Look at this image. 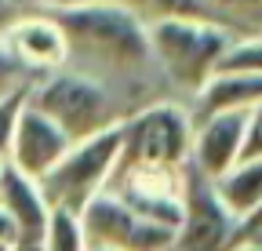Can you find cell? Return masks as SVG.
I'll return each instance as SVG.
<instances>
[{
	"mask_svg": "<svg viewBox=\"0 0 262 251\" xmlns=\"http://www.w3.org/2000/svg\"><path fill=\"white\" fill-rule=\"evenodd\" d=\"M48 15L66 33L73 70H84L98 80H106L117 91H120V84L160 77L157 62H153V51H149L146 22L139 15H131L127 8L110 4V0H80L73 8H58V11H48Z\"/></svg>",
	"mask_w": 262,
	"mask_h": 251,
	"instance_id": "6da1fadb",
	"label": "cell"
},
{
	"mask_svg": "<svg viewBox=\"0 0 262 251\" xmlns=\"http://www.w3.org/2000/svg\"><path fill=\"white\" fill-rule=\"evenodd\" d=\"M29 106H37L44 117H51L73 142L110 131L127 120V113H135V106L117 87L73 66H62L55 73H44L33 80Z\"/></svg>",
	"mask_w": 262,
	"mask_h": 251,
	"instance_id": "7a4b0ae2",
	"label": "cell"
},
{
	"mask_svg": "<svg viewBox=\"0 0 262 251\" xmlns=\"http://www.w3.org/2000/svg\"><path fill=\"white\" fill-rule=\"evenodd\" d=\"M146 33L164 84L186 91L189 99L215 77L219 58L237 40V29L215 18H160L146 26Z\"/></svg>",
	"mask_w": 262,
	"mask_h": 251,
	"instance_id": "3957f363",
	"label": "cell"
},
{
	"mask_svg": "<svg viewBox=\"0 0 262 251\" xmlns=\"http://www.w3.org/2000/svg\"><path fill=\"white\" fill-rule=\"evenodd\" d=\"M193 146V113L171 99H157L120 124L117 168H186Z\"/></svg>",
	"mask_w": 262,
	"mask_h": 251,
	"instance_id": "277c9868",
	"label": "cell"
},
{
	"mask_svg": "<svg viewBox=\"0 0 262 251\" xmlns=\"http://www.w3.org/2000/svg\"><path fill=\"white\" fill-rule=\"evenodd\" d=\"M117 164H120V124L110 131L73 142L62 161L40 178V190H44L51 211L58 208V211L80 215L110 186Z\"/></svg>",
	"mask_w": 262,
	"mask_h": 251,
	"instance_id": "5b68a950",
	"label": "cell"
},
{
	"mask_svg": "<svg viewBox=\"0 0 262 251\" xmlns=\"http://www.w3.org/2000/svg\"><path fill=\"white\" fill-rule=\"evenodd\" d=\"M244 240V230L229 208L219 200L215 182L196 175L186 164L182 182V222L175 230V240L168 251H233Z\"/></svg>",
	"mask_w": 262,
	"mask_h": 251,
	"instance_id": "8992f818",
	"label": "cell"
},
{
	"mask_svg": "<svg viewBox=\"0 0 262 251\" xmlns=\"http://www.w3.org/2000/svg\"><path fill=\"white\" fill-rule=\"evenodd\" d=\"M80 226L91 247H117V251H168L175 240V230L149 222L139 211H131L117 193L102 190L84 211Z\"/></svg>",
	"mask_w": 262,
	"mask_h": 251,
	"instance_id": "52a82bcc",
	"label": "cell"
},
{
	"mask_svg": "<svg viewBox=\"0 0 262 251\" xmlns=\"http://www.w3.org/2000/svg\"><path fill=\"white\" fill-rule=\"evenodd\" d=\"M248 117L244 109H222L193 120V146H189V168L204 178H222L244 161V139H248Z\"/></svg>",
	"mask_w": 262,
	"mask_h": 251,
	"instance_id": "ba28073f",
	"label": "cell"
},
{
	"mask_svg": "<svg viewBox=\"0 0 262 251\" xmlns=\"http://www.w3.org/2000/svg\"><path fill=\"white\" fill-rule=\"evenodd\" d=\"M73 146V139L66 135L51 117H44L37 106H22L15 135H11V149H8V164H15L22 175L29 178H44L62 156Z\"/></svg>",
	"mask_w": 262,
	"mask_h": 251,
	"instance_id": "9c48e42d",
	"label": "cell"
},
{
	"mask_svg": "<svg viewBox=\"0 0 262 251\" xmlns=\"http://www.w3.org/2000/svg\"><path fill=\"white\" fill-rule=\"evenodd\" d=\"M0 44H4L33 77H44V73H55L62 66H70L66 33L58 29V22L48 11L15 18L4 33H0Z\"/></svg>",
	"mask_w": 262,
	"mask_h": 251,
	"instance_id": "30bf717a",
	"label": "cell"
},
{
	"mask_svg": "<svg viewBox=\"0 0 262 251\" xmlns=\"http://www.w3.org/2000/svg\"><path fill=\"white\" fill-rule=\"evenodd\" d=\"M0 208L15 222L18 240H40L51 218V204L37 178L22 175L15 164H0Z\"/></svg>",
	"mask_w": 262,
	"mask_h": 251,
	"instance_id": "8fae6325",
	"label": "cell"
},
{
	"mask_svg": "<svg viewBox=\"0 0 262 251\" xmlns=\"http://www.w3.org/2000/svg\"><path fill=\"white\" fill-rule=\"evenodd\" d=\"M262 106V73H215L201 91L193 95V120L222 113V109H244L251 113Z\"/></svg>",
	"mask_w": 262,
	"mask_h": 251,
	"instance_id": "7c38bea8",
	"label": "cell"
},
{
	"mask_svg": "<svg viewBox=\"0 0 262 251\" xmlns=\"http://www.w3.org/2000/svg\"><path fill=\"white\" fill-rule=\"evenodd\" d=\"M215 193L229 208V215L241 222V230H244L248 218H255L262 211V156L241 161L233 171H226L222 178H215Z\"/></svg>",
	"mask_w": 262,
	"mask_h": 251,
	"instance_id": "4fadbf2b",
	"label": "cell"
},
{
	"mask_svg": "<svg viewBox=\"0 0 262 251\" xmlns=\"http://www.w3.org/2000/svg\"><path fill=\"white\" fill-rule=\"evenodd\" d=\"M110 4L127 8L131 15H139L146 26L160 22V18H215V22H222L208 0H110Z\"/></svg>",
	"mask_w": 262,
	"mask_h": 251,
	"instance_id": "5bb4252c",
	"label": "cell"
},
{
	"mask_svg": "<svg viewBox=\"0 0 262 251\" xmlns=\"http://www.w3.org/2000/svg\"><path fill=\"white\" fill-rule=\"evenodd\" d=\"M40 244H44V251H88V237H84V226H80V215L55 208Z\"/></svg>",
	"mask_w": 262,
	"mask_h": 251,
	"instance_id": "9a60e30c",
	"label": "cell"
},
{
	"mask_svg": "<svg viewBox=\"0 0 262 251\" xmlns=\"http://www.w3.org/2000/svg\"><path fill=\"white\" fill-rule=\"evenodd\" d=\"M215 73H262V37H237L219 58Z\"/></svg>",
	"mask_w": 262,
	"mask_h": 251,
	"instance_id": "2e32d148",
	"label": "cell"
},
{
	"mask_svg": "<svg viewBox=\"0 0 262 251\" xmlns=\"http://www.w3.org/2000/svg\"><path fill=\"white\" fill-rule=\"evenodd\" d=\"M208 4L229 29L237 22H251V37H262V0H208Z\"/></svg>",
	"mask_w": 262,
	"mask_h": 251,
	"instance_id": "e0dca14e",
	"label": "cell"
},
{
	"mask_svg": "<svg viewBox=\"0 0 262 251\" xmlns=\"http://www.w3.org/2000/svg\"><path fill=\"white\" fill-rule=\"evenodd\" d=\"M29 102V84L26 87H15L0 99V164L8 161V149H11V135H15V124H18V113L22 106Z\"/></svg>",
	"mask_w": 262,
	"mask_h": 251,
	"instance_id": "ac0fdd59",
	"label": "cell"
},
{
	"mask_svg": "<svg viewBox=\"0 0 262 251\" xmlns=\"http://www.w3.org/2000/svg\"><path fill=\"white\" fill-rule=\"evenodd\" d=\"M33 80H37V77H33V73L22 66V62H18V58H15L4 44H0V99H4L8 91H15V87L33 84Z\"/></svg>",
	"mask_w": 262,
	"mask_h": 251,
	"instance_id": "d6986e66",
	"label": "cell"
},
{
	"mask_svg": "<svg viewBox=\"0 0 262 251\" xmlns=\"http://www.w3.org/2000/svg\"><path fill=\"white\" fill-rule=\"evenodd\" d=\"M262 156V106L251 109L248 117V139H244V161H255Z\"/></svg>",
	"mask_w": 262,
	"mask_h": 251,
	"instance_id": "ffe728a7",
	"label": "cell"
},
{
	"mask_svg": "<svg viewBox=\"0 0 262 251\" xmlns=\"http://www.w3.org/2000/svg\"><path fill=\"white\" fill-rule=\"evenodd\" d=\"M0 244H18V230H15V222L4 215V208H0Z\"/></svg>",
	"mask_w": 262,
	"mask_h": 251,
	"instance_id": "44dd1931",
	"label": "cell"
},
{
	"mask_svg": "<svg viewBox=\"0 0 262 251\" xmlns=\"http://www.w3.org/2000/svg\"><path fill=\"white\" fill-rule=\"evenodd\" d=\"M40 11H58V8H73V4H80V0H33Z\"/></svg>",
	"mask_w": 262,
	"mask_h": 251,
	"instance_id": "7402d4cb",
	"label": "cell"
},
{
	"mask_svg": "<svg viewBox=\"0 0 262 251\" xmlns=\"http://www.w3.org/2000/svg\"><path fill=\"white\" fill-rule=\"evenodd\" d=\"M233 251H262V233H255V237H244Z\"/></svg>",
	"mask_w": 262,
	"mask_h": 251,
	"instance_id": "603a6c76",
	"label": "cell"
},
{
	"mask_svg": "<svg viewBox=\"0 0 262 251\" xmlns=\"http://www.w3.org/2000/svg\"><path fill=\"white\" fill-rule=\"evenodd\" d=\"M255 233H262V211H258L255 218H248V222H244V237H255Z\"/></svg>",
	"mask_w": 262,
	"mask_h": 251,
	"instance_id": "cb8c5ba5",
	"label": "cell"
},
{
	"mask_svg": "<svg viewBox=\"0 0 262 251\" xmlns=\"http://www.w3.org/2000/svg\"><path fill=\"white\" fill-rule=\"evenodd\" d=\"M11 251H44V244H40V240H18Z\"/></svg>",
	"mask_w": 262,
	"mask_h": 251,
	"instance_id": "d4e9b609",
	"label": "cell"
},
{
	"mask_svg": "<svg viewBox=\"0 0 262 251\" xmlns=\"http://www.w3.org/2000/svg\"><path fill=\"white\" fill-rule=\"evenodd\" d=\"M88 251H117V247H91V244H88Z\"/></svg>",
	"mask_w": 262,
	"mask_h": 251,
	"instance_id": "484cf974",
	"label": "cell"
}]
</instances>
